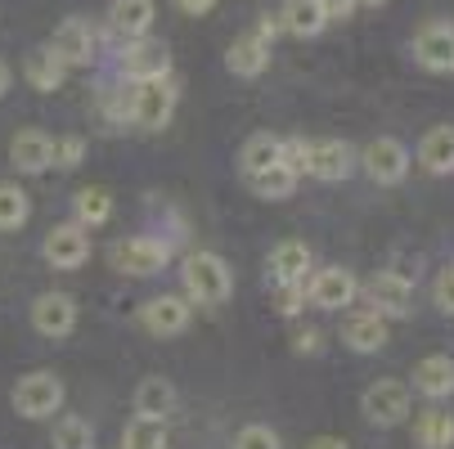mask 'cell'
<instances>
[{"instance_id":"obj_1","label":"cell","mask_w":454,"mask_h":449,"mask_svg":"<svg viewBox=\"0 0 454 449\" xmlns=\"http://www.w3.org/2000/svg\"><path fill=\"white\" fill-rule=\"evenodd\" d=\"M180 283L193 306H225L234 297V275L216 252H189L180 266Z\"/></svg>"},{"instance_id":"obj_2","label":"cell","mask_w":454,"mask_h":449,"mask_svg":"<svg viewBox=\"0 0 454 449\" xmlns=\"http://www.w3.org/2000/svg\"><path fill=\"white\" fill-rule=\"evenodd\" d=\"M14 414L19 418H54L59 409H63V382H59V373H50V368H36V373H27L19 387H14Z\"/></svg>"},{"instance_id":"obj_3","label":"cell","mask_w":454,"mask_h":449,"mask_svg":"<svg viewBox=\"0 0 454 449\" xmlns=\"http://www.w3.org/2000/svg\"><path fill=\"white\" fill-rule=\"evenodd\" d=\"M131 121L136 126H145V131H162V126L171 121V112H176V86L167 81V77H149V81H136V90H131Z\"/></svg>"},{"instance_id":"obj_4","label":"cell","mask_w":454,"mask_h":449,"mask_svg":"<svg viewBox=\"0 0 454 449\" xmlns=\"http://www.w3.org/2000/svg\"><path fill=\"white\" fill-rule=\"evenodd\" d=\"M171 261V247L153 234H136V238H126L113 247V266L121 275H136V279H149V275H162Z\"/></svg>"},{"instance_id":"obj_5","label":"cell","mask_w":454,"mask_h":449,"mask_svg":"<svg viewBox=\"0 0 454 449\" xmlns=\"http://www.w3.org/2000/svg\"><path fill=\"white\" fill-rule=\"evenodd\" d=\"M410 405H414V396H410L405 382H373L360 396V409L373 427H401L410 418Z\"/></svg>"},{"instance_id":"obj_6","label":"cell","mask_w":454,"mask_h":449,"mask_svg":"<svg viewBox=\"0 0 454 449\" xmlns=\"http://www.w3.org/2000/svg\"><path fill=\"white\" fill-rule=\"evenodd\" d=\"M364 297L382 319H405L410 306H414V279L401 275V270H382L364 283Z\"/></svg>"},{"instance_id":"obj_7","label":"cell","mask_w":454,"mask_h":449,"mask_svg":"<svg viewBox=\"0 0 454 449\" xmlns=\"http://www.w3.org/2000/svg\"><path fill=\"white\" fill-rule=\"evenodd\" d=\"M41 252H45V261L54 266V270H82L86 261H90V234H86V225H54L50 234H45V243H41Z\"/></svg>"},{"instance_id":"obj_8","label":"cell","mask_w":454,"mask_h":449,"mask_svg":"<svg viewBox=\"0 0 454 449\" xmlns=\"http://www.w3.org/2000/svg\"><path fill=\"white\" fill-rule=\"evenodd\" d=\"M356 297H360V283H356V275L342 270V266L315 270L310 283H306V301H310L315 310H347Z\"/></svg>"},{"instance_id":"obj_9","label":"cell","mask_w":454,"mask_h":449,"mask_svg":"<svg viewBox=\"0 0 454 449\" xmlns=\"http://www.w3.org/2000/svg\"><path fill=\"white\" fill-rule=\"evenodd\" d=\"M360 162H364L369 180H378V184H401L410 175V149L401 140H392V135L369 140L364 153H360Z\"/></svg>"},{"instance_id":"obj_10","label":"cell","mask_w":454,"mask_h":449,"mask_svg":"<svg viewBox=\"0 0 454 449\" xmlns=\"http://www.w3.org/2000/svg\"><path fill=\"white\" fill-rule=\"evenodd\" d=\"M189 310H193L189 297L162 292V297H149V301L140 306V324H145L153 337H180V333L189 329Z\"/></svg>"},{"instance_id":"obj_11","label":"cell","mask_w":454,"mask_h":449,"mask_svg":"<svg viewBox=\"0 0 454 449\" xmlns=\"http://www.w3.org/2000/svg\"><path fill=\"white\" fill-rule=\"evenodd\" d=\"M121 73L131 77V81H149V77H167L171 73V50L153 36H136V41H126L121 50Z\"/></svg>"},{"instance_id":"obj_12","label":"cell","mask_w":454,"mask_h":449,"mask_svg":"<svg viewBox=\"0 0 454 449\" xmlns=\"http://www.w3.org/2000/svg\"><path fill=\"white\" fill-rule=\"evenodd\" d=\"M414 58L427 73H454V23H423L414 32Z\"/></svg>"},{"instance_id":"obj_13","label":"cell","mask_w":454,"mask_h":449,"mask_svg":"<svg viewBox=\"0 0 454 449\" xmlns=\"http://www.w3.org/2000/svg\"><path fill=\"white\" fill-rule=\"evenodd\" d=\"M32 329L41 337H68L77 329V301L68 292H41L32 301Z\"/></svg>"},{"instance_id":"obj_14","label":"cell","mask_w":454,"mask_h":449,"mask_svg":"<svg viewBox=\"0 0 454 449\" xmlns=\"http://www.w3.org/2000/svg\"><path fill=\"white\" fill-rule=\"evenodd\" d=\"M50 50L63 58V68H86V63L95 58V32H90V23L63 19L54 27V36H50Z\"/></svg>"},{"instance_id":"obj_15","label":"cell","mask_w":454,"mask_h":449,"mask_svg":"<svg viewBox=\"0 0 454 449\" xmlns=\"http://www.w3.org/2000/svg\"><path fill=\"white\" fill-rule=\"evenodd\" d=\"M351 171H356V149H351L347 140H319V144H310V158H306V175L338 184V180H347Z\"/></svg>"},{"instance_id":"obj_16","label":"cell","mask_w":454,"mask_h":449,"mask_svg":"<svg viewBox=\"0 0 454 449\" xmlns=\"http://www.w3.org/2000/svg\"><path fill=\"white\" fill-rule=\"evenodd\" d=\"M225 68H230L234 77H243V81L262 77V73L270 68V45H266L262 36H256V32L234 36V45L225 50Z\"/></svg>"},{"instance_id":"obj_17","label":"cell","mask_w":454,"mask_h":449,"mask_svg":"<svg viewBox=\"0 0 454 449\" xmlns=\"http://www.w3.org/2000/svg\"><path fill=\"white\" fill-rule=\"evenodd\" d=\"M10 162L23 171V175H41L54 166V140L45 131H19L10 140Z\"/></svg>"},{"instance_id":"obj_18","label":"cell","mask_w":454,"mask_h":449,"mask_svg":"<svg viewBox=\"0 0 454 449\" xmlns=\"http://www.w3.org/2000/svg\"><path fill=\"white\" fill-rule=\"evenodd\" d=\"M414 391L427 400H450L454 396V360L450 355H427L414 364Z\"/></svg>"},{"instance_id":"obj_19","label":"cell","mask_w":454,"mask_h":449,"mask_svg":"<svg viewBox=\"0 0 454 449\" xmlns=\"http://www.w3.org/2000/svg\"><path fill=\"white\" fill-rule=\"evenodd\" d=\"M176 414V387L167 377H145L140 382V391H136V418L140 422H167Z\"/></svg>"},{"instance_id":"obj_20","label":"cell","mask_w":454,"mask_h":449,"mask_svg":"<svg viewBox=\"0 0 454 449\" xmlns=\"http://www.w3.org/2000/svg\"><path fill=\"white\" fill-rule=\"evenodd\" d=\"M342 342L356 351V355H373L387 346V319L378 310H360L347 319V329H342Z\"/></svg>"},{"instance_id":"obj_21","label":"cell","mask_w":454,"mask_h":449,"mask_svg":"<svg viewBox=\"0 0 454 449\" xmlns=\"http://www.w3.org/2000/svg\"><path fill=\"white\" fill-rule=\"evenodd\" d=\"M153 19H158V5H153V0H113V10H108L113 32H117V36H126V41L149 36Z\"/></svg>"},{"instance_id":"obj_22","label":"cell","mask_w":454,"mask_h":449,"mask_svg":"<svg viewBox=\"0 0 454 449\" xmlns=\"http://www.w3.org/2000/svg\"><path fill=\"white\" fill-rule=\"evenodd\" d=\"M266 270H270V283H306V270H310V247L306 243H279L270 256H266Z\"/></svg>"},{"instance_id":"obj_23","label":"cell","mask_w":454,"mask_h":449,"mask_svg":"<svg viewBox=\"0 0 454 449\" xmlns=\"http://www.w3.org/2000/svg\"><path fill=\"white\" fill-rule=\"evenodd\" d=\"M23 77H27V86L32 90H59L63 86V77H68V68H63V58L50 50V45H36V50H27V58H23Z\"/></svg>"},{"instance_id":"obj_24","label":"cell","mask_w":454,"mask_h":449,"mask_svg":"<svg viewBox=\"0 0 454 449\" xmlns=\"http://www.w3.org/2000/svg\"><path fill=\"white\" fill-rule=\"evenodd\" d=\"M279 27L288 36H319L324 27H329V14H324L319 0H284V10H279Z\"/></svg>"},{"instance_id":"obj_25","label":"cell","mask_w":454,"mask_h":449,"mask_svg":"<svg viewBox=\"0 0 454 449\" xmlns=\"http://www.w3.org/2000/svg\"><path fill=\"white\" fill-rule=\"evenodd\" d=\"M419 162L432 175H450L454 171V126H432L419 144Z\"/></svg>"},{"instance_id":"obj_26","label":"cell","mask_w":454,"mask_h":449,"mask_svg":"<svg viewBox=\"0 0 454 449\" xmlns=\"http://www.w3.org/2000/svg\"><path fill=\"white\" fill-rule=\"evenodd\" d=\"M297 171L293 166H284V162H270L266 171H256V175H247V184H252V194L256 198H270V203H284V198H293V189H297Z\"/></svg>"},{"instance_id":"obj_27","label":"cell","mask_w":454,"mask_h":449,"mask_svg":"<svg viewBox=\"0 0 454 449\" xmlns=\"http://www.w3.org/2000/svg\"><path fill=\"white\" fill-rule=\"evenodd\" d=\"M414 440H419V449H450L454 445V414L423 409L414 418Z\"/></svg>"},{"instance_id":"obj_28","label":"cell","mask_w":454,"mask_h":449,"mask_svg":"<svg viewBox=\"0 0 454 449\" xmlns=\"http://www.w3.org/2000/svg\"><path fill=\"white\" fill-rule=\"evenodd\" d=\"M73 216H77V225H86V229L108 225V221H113V194H108V189H99V184L82 189V194L73 198Z\"/></svg>"},{"instance_id":"obj_29","label":"cell","mask_w":454,"mask_h":449,"mask_svg":"<svg viewBox=\"0 0 454 449\" xmlns=\"http://www.w3.org/2000/svg\"><path fill=\"white\" fill-rule=\"evenodd\" d=\"M54 449H95V427L77 414H63L54 422V436H50Z\"/></svg>"},{"instance_id":"obj_30","label":"cell","mask_w":454,"mask_h":449,"mask_svg":"<svg viewBox=\"0 0 454 449\" xmlns=\"http://www.w3.org/2000/svg\"><path fill=\"white\" fill-rule=\"evenodd\" d=\"M27 216H32L27 194H23L19 184L0 180V229H23V225H27Z\"/></svg>"},{"instance_id":"obj_31","label":"cell","mask_w":454,"mask_h":449,"mask_svg":"<svg viewBox=\"0 0 454 449\" xmlns=\"http://www.w3.org/2000/svg\"><path fill=\"white\" fill-rule=\"evenodd\" d=\"M270 162H279V140H275V135H252V140L243 144V153H239V166H243V175L266 171Z\"/></svg>"},{"instance_id":"obj_32","label":"cell","mask_w":454,"mask_h":449,"mask_svg":"<svg viewBox=\"0 0 454 449\" xmlns=\"http://www.w3.org/2000/svg\"><path fill=\"white\" fill-rule=\"evenodd\" d=\"M234 449H284L279 436L266 427V422H247L239 436H234Z\"/></svg>"},{"instance_id":"obj_33","label":"cell","mask_w":454,"mask_h":449,"mask_svg":"<svg viewBox=\"0 0 454 449\" xmlns=\"http://www.w3.org/2000/svg\"><path fill=\"white\" fill-rule=\"evenodd\" d=\"M301 306H306V283H275V310L279 314H301Z\"/></svg>"},{"instance_id":"obj_34","label":"cell","mask_w":454,"mask_h":449,"mask_svg":"<svg viewBox=\"0 0 454 449\" xmlns=\"http://www.w3.org/2000/svg\"><path fill=\"white\" fill-rule=\"evenodd\" d=\"M306 158H310V144H306L301 135L279 140V162H284V166H293L297 175H306Z\"/></svg>"},{"instance_id":"obj_35","label":"cell","mask_w":454,"mask_h":449,"mask_svg":"<svg viewBox=\"0 0 454 449\" xmlns=\"http://www.w3.org/2000/svg\"><path fill=\"white\" fill-rule=\"evenodd\" d=\"M121 449H167V436L153 431V422H140L136 431H126Z\"/></svg>"},{"instance_id":"obj_36","label":"cell","mask_w":454,"mask_h":449,"mask_svg":"<svg viewBox=\"0 0 454 449\" xmlns=\"http://www.w3.org/2000/svg\"><path fill=\"white\" fill-rule=\"evenodd\" d=\"M82 158H86V140H77V135H68V140H54V166H82Z\"/></svg>"},{"instance_id":"obj_37","label":"cell","mask_w":454,"mask_h":449,"mask_svg":"<svg viewBox=\"0 0 454 449\" xmlns=\"http://www.w3.org/2000/svg\"><path fill=\"white\" fill-rule=\"evenodd\" d=\"M432 301H436V310L454 314V266H445V270L436 275V283H432Z\"/></svg>"},{"instance_id":"obj_38","label":"cell","mask_w":454,"mask_h":449,"mask_svg":"<svg viewBox=\"0 0 454 449\" xmlns=\"http://www.w3.org/2000/svg\"><path fill=\"white\" fill-rule=\"evenodd\" d=\"M319 5H324V14H329V23H333V19H351L356 0H319Z\"/></svg>"},{"instance_id":"obj_39","label":"cell","mask_w":454,"mask_h":449,"mask_svg":"<svg viewBox=\"0 0 454 449\" xmlns=\"http://www.w3.org/2000/svg\"><path fill=\"white\" fill-rule=\"evenodd\" d=\"M252 32H256V36H262V41H266V45H275V36H279V32H284V27H279V14H275V19H270V14H266V19H262V23H256V27H252Z\"/></svg>"},{"instance_id":"obj_40","label":"cell","mask_w":454,"mask_h":449,"mask_svg":"<svg viewBox=\"0 0 454 449\" xmlns=\"http://www.w3.org/2000/svg\"><path fill=\"white\" fill-rule=\"evenodd\" d=\"M293 346H297L301 355H310V351H319V333H315V329H301V333L293 337Z\"/></svg>"},{"instance_id":"obj_41","label":"cell","mask_w":454,"mask_h":449,"mask_svg":"<svg viewBox=\"0 0 454 449\" xmlns=\"http://www.w3.org/2000/svg\"><path fill=\"white\" fill-rule=\"evenodd\" d=\"M176 5H180L184 14H193V19H199V14H207V10H216V0H176Z\"/></svg>"},{"instance_id":"obj_42","label":"cell","mask_w":454,"mask_h":449,"mask_svg":"<svg viewBox=\"0 0 454 449\" xmlns=\"http://www.w3.org/2000/svg\"><path fill=\"white\" fill-rule=\"evenodd\" d=\"M306 449H351V445H347L342 436H315V440H310Z\"/></svg>"},{"instance_id":"obj_43","label":"cell","mask_w":454,"mask_h":449,"mask_svg":"<svg viewBox=\"0 0 454 449\" xmlns=\"http://www.w3.org/2000/svg\"><path fill=\"white\" fill-rule=\"evenodd\" d=\"M5 90H10V63L0 58V99H5Z\"/></svg>"},{"instance_id":"obj_44","label":"cell","mask_w":454,"mask_h":449,"mask_svg":"<svg viewBox=\"0 0 454 449\" xmlns=\"http://www.w3.org/2000/svg\"><path fill=\"white\" fill-rule=\"evenodd\" d=\"M356 5H364V10H378V5H387V0H356Z\"/></svg>"}]
</instances>
